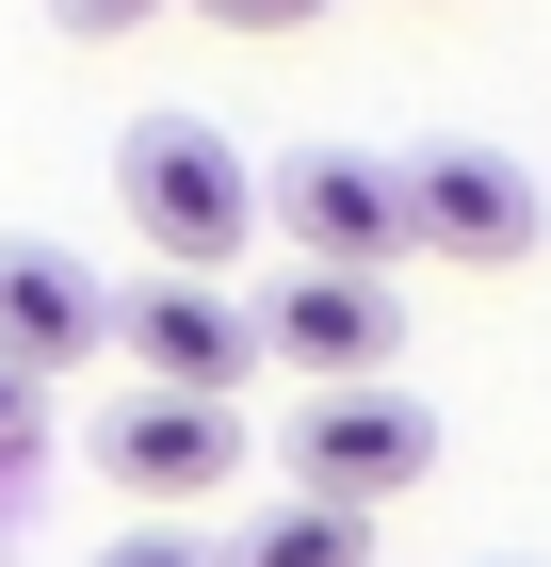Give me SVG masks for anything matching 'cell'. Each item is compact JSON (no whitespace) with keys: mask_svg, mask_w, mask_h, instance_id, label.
I'll return each mask as SVG.
<instances>
[{"mask_svg":"<svg viewBox=\"0 0 551 567\" xmlns=\"http://www.w3.org/2000/svg\"><path fill=\"white\" fill-rule=\"evenodd\" d=\"M114 212L146 244V276H227L259 244V163L212 114H130L114 131Z\"/></svg>","mask_w":551,"mask_h":567,"instance_id":"obj_1","label":"cell"},{"mask_svg":"<svg viewBox=\"0 0 551 567\" xmlns=\"http://www.w3.org/2000/svg\"><path fill=\"white\" fill-rule=\"evenodd\" d=\"M389 195H406V244L455 276H519L551 244V178L503 146H422V163H389Z\"/></svg>","mask_w":551,"mask_h":567,"instance_id":"obj_2","label":"cell"},{"mask_svg":"<svg viewBox=\"0 0 551 567\" xmlns=\"http://www.w3.org/2000/svg\"><path fill=\"white\" fill-rule=\"evenodd\" d=\"M276 454H293V503L374 519V503H406V486L438 471V405H406V390H308V422L276 437Z\"/></svg>","mask_w":551,"mask_h":567,"instance_id":"obj_3","label":"cell"},{"mask_svg":"<svg viewBox=\"0 0 551 567\" xmlns=\"http://www.w3.org/2000/svg\"><path fill=\"white\" fill-rule=\"evenodd\" d=\"M98 341H114L146 390H178V405H227V390L259 373V324H244V292H227V276H130Z\"/></svg>","mask_w":551,"mask_h":567,"instance_id":"obj_4","label":"cell"},{"mask_svg":"<svg viewBox=\"0 0 551 567\" xmlns=\"http://www.w3.org/2000/svg\"><path fill=\"white\" fill-rule=\"evenodd\" d=\"M259 227H293L308 276H389V260H406V195H389L374 146H308V163H276V178H259Z\"/></svg>","mask_w":551,"mask_h":567,"instance_id":"obj_5","label":"cell"},{"mask_svg":"<svg viewBox=\"0 0 551 567\" xmlns=\"http://www.w3.org/2000/svg\"><path fill=\"white\" fill-rule=\"evenodd\" d=\"M259 357L276 373H308V390H374L389 357H406V308H389V276H276V308H244Z\"/></svg>","mask_w":551,"mask_h":567,"instance_id":"obj_6","label":"cell"},{"mask_svg":"<svg viewBox=\"0 0 551 567\" xmlns=\"http://www.w3.org/2000/svg\"><path fill=\"white\" fill-rule=\"evenodd\" d=\"M244 454H259V437L227 422V405H178V390H130L114 422H98V471H114L146 519H195V503H212Z\"/></svg>","mask_w":551,"mask_h":567,"instance_id":"obj_7","label":"cell"},{"mask_svg":"<svg viewBox=\"0 0 551 567\" xmlns=\"http://www.w3.org/2000/svg\"><path fill=\"white\" fill-rule=\"evenodd\" d=\"M98 324H114V292H98L82 244H33V227H0V373H82Z\"/></svg>","mask_w":551,"mask_h":567,"instance_id":"obj_8","label":"cell"},{"mask_svg":"<svg viewBox=\"0 0 551 567\" xmlns=\"http://www.w3.org/2000/svg\"><path fill=\"white\" fill-rule=\"evenodd\" d=\"M212 567H374V519H340V503H276V519H244Z\"/></svg>","mask_w":551,"mask_h":567,"instance_id":"obj_9","label":"cell"},{"mask_svg":"<svg viewBox=\"0 0 551 567\" xmlns=\"http://www.w3.org/2000/svg\"><path fill=\"white\" fill-rule=\"evenodd\" d=\"M82 567H212V535H195V519H130L114 551H82Z\"/></svg>","mask_w":551,"mask_h":567,"instance_id":"obj_10","label":"cell"},{"mask_svg":"<svg viewBox=\"0 0 551 567\" xmlns=\"http://www.w3.org/2000/svg\"><path fill=\"white\" fill-rule=\"evenodd\" d=\"M49 17H65L82 49H114V33H146V17H178V0H49Z\"/></svg>","mask_w":551,"mask_h":567,"instance_id":"obj_11","label":"cell"},{"mask_svg":"<svg viewBox=\"0 0 551 567\" xmlns=\"http://www.w3.org/2000/svg\"><path fill=\"white\" fill-rule=\"evenodd\" d=\"M195 17H212V33H308L325 0H195Z\"/></svg>","mask_w":551,"mask_h":567,"instance_id":"obj_12","label":"cell"},{"mask_svg":"<svg viewBox=\"0 0 551 567\" xmlns=\"http://www.w3.org/2000/svg\"><path fill=\"white\" fill-rule=\"evenodd\" d=\"M33 437H49V390H33V373H0V471H17Z\"/></svg>","mask_w":551,"mask_h":567,"instance_id":"obj_13","label":"cell"}]
</instances>
